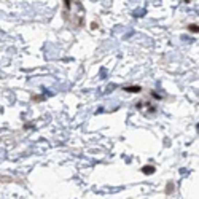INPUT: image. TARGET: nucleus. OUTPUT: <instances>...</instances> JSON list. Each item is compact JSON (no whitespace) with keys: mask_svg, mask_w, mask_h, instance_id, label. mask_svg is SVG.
Returning a JSON list of instances; mask_svg holds the SVG:
<instances>
[{"mask_svg":"<svg viewBox=\"0 0 199 199\" xmlns=\"http://www.w3.org/2000/svg\"><path fill=\"white\" fill-rule=\"evenodd\" d=\"M123 89H124L126 93H140V91H142V88L135 84V86H124Z\"/></svg>","mask_w":199,"mask_h":199,"instance_id":"f257e3e1","label":"nucleus"},{"mask_svg":"<svg viewBox=\"0 0 199 199\" xmlns=\"http://www.w3.org/2000/svg\"><path fill=\"white\" fill-rule=\"evenodd\" d=\"M188 32L199 34V26H198V24H189V26H188Z\"/></svg>","mask_w":199,"mask_h":199,"instance_id":"f03ea898","label":"nucleus"},{"mask_svg":"<svg viewBox=\"0 0 199 199\" xmlns=\"http://www.w3.org/2000/svg\"><path fill=\"white\" fill-rule=\"evenodd\" d=\"M154 167L153 166H145V167H142V172L143 174H154Z\"/></svg>","mask_w":199,"mask_h":199,"instance_id":"7ed1b4c3","label":"nucleus"},{"mask_svg":"<svg viewBox=\"0 0 199 199\" xmlns=\"http://www.w3.org/2000/svg\"><path fill=\"white\" fill-rule=\"evenodd\" d=\"M174 188H175V186H174V183H172V182H169V183L166 185V193H167V194H170V193L174 191Z\"/></svg>","mask_w":199,"mask_h":199,"instance_id":"20e7f679","label":"nucleus"}]
</instances>
